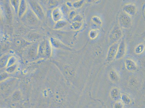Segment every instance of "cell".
<instances>
[{
	"mask_svg": "<svg viewBox=\"0 0 145 108\" xmlns=\"http://www.w3.org/2000/svg\"><path fill=\"white\" fill-rule=\"evenodd\" d=\"M19 82L18 79L12 77L1 82V102L8 98L18 89Z\"/></svg>",
	"mask_w": 145,
	"mask_h": 108,
	"instance_id": "6da1fadb",
	"label": "cell"
},
{
	"mask_svg": "<svg viewBox=\"0 0 145 108\" xmlns=\"http://www.w3.org/2000/svg\"><path fill=\"white\" fill-rule=\"evenodd\" d=\"M50 44L48 40H44L41 42L38 48V57L48 58L51 56Z\"/></svg>",
	"mask_w": 145,
	"mask_h": 108,
	"instance_id": "7a4b0ae2",
	"label": "cell"
},
{
	"mask_svg": "<svg viewBox=\"0 0 145 108\" xmlns=\"http://www.w3.org/2000/svg\"><path fill=\"white\" fill-rule=\"evenodd\" d=\"M120 26L125 29H129L131 27L132 20L131 17L124 12H121L118 17Z\"/></svg>",
	"mask_w": 145,
	"mask_h": 108,
	"instance_id": "3957f363",
	"label": "cell"
},
{
	"mask_svg": "<svg viewBox=\"0 0 145 108\" xmlns=\"http://www.w3.org/2000/svg\"><path fill=\"white\" fill-rule=\"evenodd\" d=\"M122 36V31L118 26H114L109 35V40L113 44L117 43Z\"/></svg>",
	"mask_w": 145,
	"mask_h": 108,
	"instance_id": "277c9868",
	"label": "cell"
},
{
	"mask_svg": "<svg viewBox=\"0 0 145 108\" xmlns=\"http://www.w3.org/2000/svg\"><path fill=\"white\" fill-rule=\"evenodd\" d=\"M29 4L32 11L38 18L43 19L44 17V14L42 9L36 1H30Z\"/></svg>",
	"mask_w": 145,
	"mask_h": 108,
	"instance_id": "5b68a950",
	"label": "cell"
},
{
	"mask_svg": "<svg viewBox=\"0 0 145 108\" xmlns=\"http://www.w3.org/2000/svg\"><path fill=\"white\" fill-rule=\"evenodd\" d=\"M119 44L118 42H117L112 44L109 47L108 50L107 55L106 62L108 63L111 62L114 59H115Z\"/></svg>",
	"mask_w": 145,
	"mask_h": 108,
	"instance_id": "8992f818",
	"label": "cell"
},
{
	"mask_svg": "<svg viewBox=\"0 0 145 108\" xmlns=\"http://www.w3.org/2000/svg\"><path fill=\"white\" fill-rule=\"evenodd\" d=\"M126 52V45L124 40H122L120 43L115 59L120 60L124 56Z\"/></svg>",
	"mask_w": 145,
	"mask_h": 108,
	"instance_id": "52a82bcc",
	"label": "cell"
},
{
	"mask_svg": "<svg viewBox=\"0 0 145 108\" xmlns=\"http://www.w3.org/2000/svg\"><path fill=\"white\" fill-rule=\"evenodd\" d=\"M25 16V20L29 24H35L38 22L37 17L31 10H29Z\"/></svg>",
	"mask_w": 145,
	"mask_h": 108,
	"instance_id": "ba28073f",
	"label": "cell"
},
{
	"mask_svg": "<svg viewBox=\"0 0 145 108\" xmlns=\"http://www.w3.org/2000/svg\"><path fill=\"white\" fill-rule=\"evenodd\" d=\"M137 7L135 5L132 4H128L125 5L123 8V11L130 16H133L137 12Z\"/></svg>",
	"mask_w": 145,
	"mask_h": 108,
	"instance_id": "9c48e42d",
	"label": "cell"
},
{
	"mask_svg": "<svg viewBox=\"0 0 145 108\" xmlns=\"http://www.w3.org/2000/svg\"><path fill=\"white\" fill-rule=\"evenodd\" d=\"M126 68L130 72H135L137 69L136 63L134 61L130 59H126L125 61Z\"/></svg>",
	"mask_w": 145,
	"mask_h": 108,
	"instance_id": "30bf717a",
	"label": "cell"
},
{
	"mask_svg": "<svg viewBox=\"0 0 145 108\" xmlns=\"http://www.w3.org/2000/svg\"><path fill=\"white\" fill-rule=\"evenodd\" d=\"M53 19L54 21L57 22L61 20L62 18V14L61 10L59 8H55L52 12Z\"/></svg>",
	"mask_w": 145,
	"mask_h": 108,
	"instance_id": "8fae6325",
	"label": "cell"
},
{
	"mask_svg": "<svg viewBox=\"0 0 145 108\" xmlns=\"http://www.w3.org/2000/svg\"><path fill=\"white\" fill-rule=\"evenodd\" d=\"M110 98L114 101H118L120 97V91L118 88L114 87L112 88L110 92Z\"/></svg>",
	"mask_w": 145,
	"mask_h": 108,
	"instance_id": "7c38bea8",
	"label": "cell"
},
{
	"mask_svg": "<svg viewBox=\"0 0 145 108\" xmlns=\"http://www.w3.org/2000/svg\"><path fill=\"white\" fill-rule=\"evenodd\" d=\"M27 10V5L25 1H22L20 3L19 9H18V14L19 17H21L24 14Z\"/></svg>",
	"mask_w": 145,
	"mask_h": 108,
	"instance_id": "4fadbf2b",
	"label": "cell"
},
{
	"mask_svg": "<svg viewBox=\"0 0 145 108\" xmlns=\"http://www.w3.org/2000/svg\"><path fill=\"white\" fill-rule=\"evenodd\" d=\"M39 46L37 47L36 45L34 44L30 47L28 51V55L30 58L33 59L35 57L37 56L38 48Z\"/></svg>",
	"mask_w": 145,
	"mask_h": 108,
	"instance_id": "5bb4252c",
	"label": "cell"
},
{
	"mask_svg": "<svg viewBox=\"0 0 145 108\" xmlns=\"http://www.w3.org/2000/svg\"><path fill=\"white\" fill-rule=\"evenodd\" d=\"M109 76L110 80L113 82H116L119 80V75L116 71L114 70H112L110 71L109 73Z\"/></svg>",
	"mask_w": 145,
	"mask_h": 108,
	"instance_id": "9a60e30c",
	"label": "cell"
},
{
	"mask_svg": "<svg viewBox=\"0 0 145 108\" xmlns=\"http://www.w3.org/2000/svg\"><path fill=\"white\" fill-rule=\"evenodd\" d=\"M10 55L7 54V55H4L1 58V68H3V67L6 66H7L9 59L10 58Z\"/></svg>",
	"mask_w": 145,
	"mask_h": 108,
	"instance_id": "2e32d148",
	"label": "cell"
},
{
	"mask_svg": "<svg viewBox=\"0 0 145 108\" xmlns=\"http://www.w3.org/2000/svg\"><path fill=\"white\" fill-rule=\"evenodd\" d=\"M51 43L53 45L55 48H65V47L63 44H62L60 42H59V40H56V39H54L52 38L51 39Z\"/></svg>",
	"mask_w": 145,
	"mask_h": 108,
	"instance_id": "e0dca14e",
	"label": "cell"
},
{
	"mask_svg": "<svg viewBox=\"0 0 145 108\" xmlns=\"http://www.w3.org/2000/svg\"><path fill=\"white\" fill-rule=\"evenodd\" d=\"M14 45L17 47H24L27 44V42L25 41L24 40H22V39H17L14 42Z\"/></svg>",
	"mask_w": 145,
	"mask_h": 108,
	"instance_id": "ac0fdd59",
	"label": "cell"
},
{
	"mask_svg": "<svg viewBox=\"0 0 145 108\" xmlns=\"http://www.w3.org/2000/svg\"><path fill=\"white\" fill-rule=\"evenodd\" d=\"M145 46L144 44H141L137 46L135 49V52L137 54L142 53L144 51Z\"/></svg>",
	"mask_w": 145,
	"mask_h": 108,
	"instance_id": "d6986e66",
	"label": "cell"
},
{
	"mask_svg": "<svg viewBox=\"0 0 145 108\" xmlns=\"http://www.w3.org/2000/svg\"><path fill=\"white\" fill-rule=\"evenodd\" d=\"M67 24V22L65 21L61 20L56 22L54 28L56 29L62 28L64 27Z\"/></svg>",
	"mask_w": 145,
	"mask_h": 108,
	"instance_id": "ffe728a7",
	"label": "cell"
},
{
	"mask_svg": "<svg viewBox=\"0 0 145 108\" xmlns=\"http://www.w3.org/2000/svg\"><path fill=\"white\" fill-rule=\"evenodd\" d=\"M121 101L124 103L126 104H129L131 103V100L127 95L123 94L121 96Z\"/></svg>",
	"mask_w": 145,
	"mask_h": 108,
	"instance_id": "44dd1931",
	"label": "cell"
},
{
	"mask_svg": "<svg viewBox=\"0 0 145 108\" xmlns=\"http://www.w3.org/2000/svg\"><path fill=\"white\" fill-rule=\"evenodd\" d=\"M10 3H11V5L14 7L16 12L17 14L18 13V9H19L20 5L19 1H11Z\"/></svg>",
	"mask_w": 145,
	"mask_h": 108,
	"instance_id": "7402d4cb",
	"label": "cell"
},
{
	"mask_svg": "<svg viewBox=\"0 0 145 108\" xmlns=\"http://www.w3.org/2000/svg\"><path fill=\"white\" fill-rule=\"evenodd\" d=\"M17 68V65L16 64H14V65L11 66L9 67H8L6 69V72L8 73L9 74H12L14 73L16 70Z\"/></svg>",
	"mask_w": 145,
	"mask_h": 108,
	"instance_id": "603a6c76",
	"label": "cell"
},
{
	"mask_svg": "<svg viewBox=\"0 0 145 108\" xmlns=\"http://www.w3.org/2000/svg\"><path fill=\"white\" fill-rule=\"evenodd\" d=\"M10 7L9 6H8L6 7V13L7 19L10 22L12 20V14L11 10H10Z\"/></svg>",
	"mask_w": 145,
	"mask_h": 108,
	"instance_id": "cb8c5ba5",
	"label": "cell"
},
{
	"mask_svg": "<svg viewBox=\"0 0 145 108\" xmlns=\"http://www.w3.org/2000/svg\"><path fill=\"white\" fill-rule=\"evenodd\" d=\"M124 103L121 100H118L116 101L113 106V108H123Z\"/></svg>",
	"mask_w": 145,
	"mask_h": 108,
	"instance_id": "d4e9b609",
	"label": "cell"
},
{
	"mask_svg": "<svg viewBox=\"0 0 145 108\" xmlns=\"http://www.w3.org/2000/svg\"><path fill=\"white\" fill-rule=\"evenodd\" d=\"M10 74L6 72H2L1 74V82L10 77Z\"/></svg>",
	"mask_w": 145,
	"mask_h": 108,
	"instance_id": "484cf974",
	"label": "cell"
},
{
	"mask_svg": "<svg viewBox=\"0 0 145 108\" xmlns=\"http://www.w3.org/2000/svg\"><path fill=\"white\" fill-rule=\"evenodd\" d=\"M72 26L75 30H78L82 26V23L80 22L74 21L72 23Z\"/></svg>",
	"mask_w": 145,
	"mask_h": 108,
	"instance_id": "4316f807",
	"label": "cell"
},
{
	"mask_svg": "<svg viewBox=\"0 0 145 108\" xmlns=\"http://www.w3.org/2000/svg\"><path fill=\"white\" fill-rule=\"evenodd\" d=\"M97 35H98V33L97 30H92L89 32V36L91 39H95L97 38Z\"/></svg>",
	"mask_w": 145,
	"mask_h": 108,
	"instance_id": "83f0119b",
	"label": "cell"
},
{
	"mask_svg": "<svg viewBox=\"0 0 145 108\" xmlns=\"http://www.w3.org/2000/svg\"><path fill=\"white\" fill-rule=\"evenodd\" d=\"M16 60L15 58L14 57L10 58L8 60V62L7 63V68L15 64Z\"/></svg>",
	"mask_w": 145,
	"mask_h": 108,
	"instance_id": "f1b7e54d",
	"label": "cell"
},
{
	"mask_svg": "<svg viewBox=\"0 0 145 108\" xmlns=\"http://www.w3.org/2000/svg\"><path fill=\"white\" fill-rule=\"evenodd\" d=\"M92 19L93 21L97 25H101L102 24V21L98 17H93Z\"/></svg>",
	"mask_w": 145,
	"mask_h": 108,
	"instance_id": "f546056e",
	"label": "cell"
},
{
	"mask_svg": "<svg viewBox=\"0 0 145 108\" xmlns=\"http://www.w3.org/2000/svg\"><path fill=\"white\" fill-rule=\"evenodd\" d=\"M84 2V1H77V2L74 3L72 6L76 8H78L81 7L83 5Z\"/></svg>",
	"mask_w": 145,
	"mask_h": 108,
	"instance_id": "4dcf8cb0",
	"label": "cell"
},
{
	"mask_svg": "<svg viewBox=\"0 0 145 108\" xmlns=\"http://www.w3.org/2000/svg\"><path fill=\"white\" fill-rule=\"evenodd\" d=\"M56 1H50L49 2V5L50 6H56Z\"/></svg>",
	"mask_w": 145,
	"mask_h": 108,
	"instance_id": "1f68e13d",
	"label": "cell"
},
{
	"mask_svg": "<svg viewBox=\"0 0 145 108\" xmlns=\"http://www.w3.org/2000/svg\"><path fill=\"white\" fill-rule=\"evenodd\" d=\"M75 14V12L74 11H72V12L71 13L70 15V18H72V16H74Z\"/></svg>",
	"mask_w": 145,
	"mask_h": 108,
	"instance_id": "d6a6232c",
	"label": "cell"
},
{
	"mask_svg": "<svg viewBox=\"0 0 145 108\" xmlns=\"http://www.w3.org/2000/svg\"></svg>",
	"mask_w": 145,
	"mask_h": 108,
	"instance_id": "836d02e7",
	"label": "cell"
}]
</instances>
